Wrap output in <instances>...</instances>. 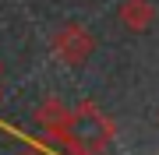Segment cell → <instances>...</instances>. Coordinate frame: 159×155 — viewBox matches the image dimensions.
<instances>
[{
	"label": "cell",
	"mask_w": 159,
	"mask_h": 155,
	"mask_svg": "<svg viewBox=\"0 0 159 155\" xmlns=\"http://www.w3.org/2000/svg\"><path fill=\"white\" fill-rule=\"evenodd\" d=\"M152 21H156L152 0H124L120 4V25L127 32H145V28H152Z\"/></svg>",
	"instance_id": "obj_3"
},
{
	"label": "cell",
	"mask_w": 159,
	"mask_h": 155,
	"mask_svg": "<svg viewBox=\"0 0 159 155\" xmlns=\"http://www.w3.org/2000/svg\"><path fill=\"white\" fill-rule=\"evenodd\" d=\"M57 138L71 148V155H96L99 148H106L113 141V120L99 106L85 102L67 113V123H64V131Z\"/></svg>",
	"instance_id": "obj_1"
},
{
	"label": "cell",
	"mask_w": 159,
	"mask_h": 155,
	"mask_svg": "<svg viewBox=\"0 0 159 155\" xmlns=\"http://www.w3.org/2000/svg\"><path fill=\"white\" fill-rule=\"evenodd\" d=\"M67 113H71V109L64 106L60 99H43V102L35 106V116H32V120L39 123L50 138H57V134L64 131V123H67Z\"/></svg>",
	"instance_id": "obj_4"
},
{
	"label": "cell",
	"mask_w": 159,
	"mask_h": 155,
	"mask_svg": "<svg viewBox=\"0 0 159 155\" xmlns=\"http://www.w3.org/2000/svg\"><path fill=\"white\" fill-rule=\"evenodd\" d=\"M50 53L57 60H64L67 67H81L96 53V35L85 25H64V28H57L50 35Z\"/></svg>",
	"instance_id": "obj_2"
}]
</instances>
